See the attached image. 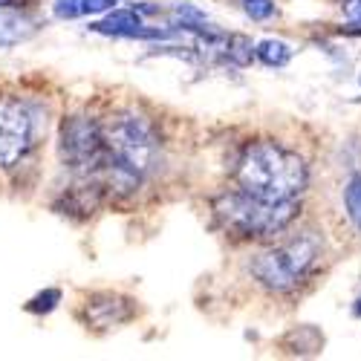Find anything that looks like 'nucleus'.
Masks as SVG:
<instances>
[{"mask_svg": "<svg viewBox=\"0 0 361 361\" xmlns=\"http://www.w3.org/2000/svg\"><path fill=\"white\" fill-rule=\"evenodd\" d=\"M237 183L266 202L295 200L307 188V165L295 150H286L278 142H255L240 157Z\"/></svg>", "mask_w": 361, "mask_h": 361, "instance_id": "1", "label": "nucleus"}, {"mask_svg": "<svg viewBox=\"0 0 361 361\" xmlns=\"http://www.w3.org/2000/svg\"><path fill=\"white\" fill-rule=\"evenodd\" d=\"M102 136L107 147V162L99 179L104 173H130L142 179L154 168L157 154H159V136L145 116L130 113V110L107 116L102 122Z\"/></svg>", "mask_w": 361, "mask_h": 361, "instance_id": "2", "label": "nucleus"}, {"mask_svg": "<svg viewBox=\"0 0 361 361\" xmlns=\"http://www.w3.org/2000/svg\"><path fill=\"white\" fill-rule=\"evenodd\" d=\"M214 214L228 231L240 237H269L283 231L298 217V202H266L240 188L231 194H220L214 200Z\"/></svg>", "mask_w": 361, "mask_h": 361, "instance_id": "3", "label": "nucleus"}, {"mask_svg": "<svg viewBox=\"0 0 361 361\" xmlns=\"http://www.w3.org/2000/svg\"><path fill=\"white\" fill-rule=\"evenodd\" d=\"M321 255V240L312 231H304L300 237L289 240L281 249L272 252H263L252 260V275L266 286V289H275V292H286L292 286L300 283L312 263Z\"/></svg>", "mask_w": 361, "mask_h": 361, "instance_id": "4", "label": "nucleus"}, {"mask_svg": "<svg viewBox=\"0 0 361 361\" xmlns=\"http://www.w3.org/2000/svg\"><path fill=\"white\" fill-rule=\"evenodd\" d=\"M64 165H70L78 176H99L107 162V147L102 136V125L87 116H70L61 125L58 142Z\"/></svg>", "mask_w": 361, "mask_h": 361, "instance_id": "5", "label": "nucleus"}, {"mask_svg": "<svg viewBox=\"0 0 361 361\" xmlns=\"http://www.w3.org/2000/svg\"><path fill=\"white\" fill-rule=\"evenodd\" d=\"M35 110L20 99H0V168H12L35 142Z\"/></svg>", "mask_w": 361, "mask_h": 361, "instance_id": "6", "label": "nucleus"}, {"mask_svg": "<svg viewBox=\"0 0 361 361\" xmlns=\"http://www.w3.org/2000/svg\"><path fill=\"white\" fill-rule=\"evenodd\" d=\"M96 32L102 35H125V38H165L168 32L159 29H142V18L136 9H116L104 20L93 23Z\"/></svg>", "mask_w": 361, "mask_h": 361, "instance_id": "7", "label": "nucleus"}, {"mask_svg": "<svg viewBox=\"0 0 361 361\" xmlns=\"http://www.w3.org/2000/svg\"><path fill=\"white\" fill-rule=\"evenodd\" d=\"M38 32V26L32 18H26L15 9H6L0 6V49H9V47H18L23 41H29Z\"/></svg>", "mask_w": 361, "mask_h": 361, "instance_id": "8", "label": "nucleus"}, {"mask_svg": "<svg viewBox=\"0 0 361 361\" xmlns=\"http://www.w3.org/2000/svg\"><path fill=\"white\" fill-rule=\"evenodd\" d=\"M130 315H133L130 300L113 298V295L93 298V300L87 304V318H93V321L102 324V326H113V324H118V321H128Z\"/></svg>", "mask_w": 361, "mask_h": 361, "instance_id": "9", "label": "nucleus"}, {"mask_svg": "<svg viewBox=\"0 0 361 361\" xmlns=\"http://www.w3.org/2000/svg\"><path fill=\"white\" fill-rule=\"evenodd\" d=\"M255 55H257V49L252 47V38H246V35H228V41H226V58H228L234 67H249Z\"/></svg>", "mask_w": 361, "mask_h": 361, "instance_id": "10", "label": "nucleus"}, {"mask_svg": "<svg viewBox=\"0 0 361 361\" xmlns=\"http://www.w3.org/2000/svg\"><path fill=\"white\" fill-rule=\"evenodd\" d=\"M257 58L266 64V67H283L289 58H292V49H289V44H283V41H260L257 44Z\"/></svg>", "mask_w": 361, "mask_h": 361, "instance_id": "11", "label": "nucleus"}, {"mask_svg": "<svg viewBox=\"0 0 361 361\" xmlns=\"http://www.w3.org/2000/svg\"><path fill=\"white\" fill-rule=\"evenodd\" d=\"M344 205H347V214H350L353 226L361 231V173L350 176V183L344 188Z\"/></svg>", "mask_w": 361, "mask_h": 361, "instance_id": "12", "label": "nucleus"}, {"mask_svg": "<svg viewBox=\"0 0 361 361\" xmlns=\"http://www.w3.org/2000/svg\"><path fill=\"white\" fill-rule=\"evenodd\" d=\"M58 304H61V292L58 289H47V292H41V295H35L32 300H29V312H52Z\"/></svg>", "mask_w": 361, "mask_h": 361, "instance_id": "13", "label": "nucleus"}, {"mask_svg": "<svg viewBox=\"0 0 361 361\" xmlns=\"http://www.w3.org/2000/svg\"><path fill=\"white\" fill-rule=\"evenodd\" d=\"M243 12L252 20H269L275 15V4L272 0H243Z\"/></svg>", "mask_w": 361, "mask_h": 361, "instance_id": "14", "label": "nucleus"}, {"mask_svg": "<svg viewBox=\"0 0 361 361\" xmlns=\"http://www.w3.org/2000/svg\"><path fill=\"white\" fill-rule=\"evenodd\" d=\"M81 15V0H55V18L73 20Z\"/></svg>", "mask_w": 361, "mask_h": 361, "instance_id": "15", "label": "nucleus"}, {"mask_svg": "<svg viewBox=\"0 0 361 361\" xmlns=\"http://www.w3.org/2000/svg\"><path fill=\"white\" fill-rule=\"evenodd\" d=\"M116 0H81V12L84 15H99V12H107Z\"/></svg>", "mask_w": 361, "mask_h": 361, "instance_id": "16", "label": "nucleus"}, {"mask_svg": "<svg viewBox=\"0 0 361 361\" xmlns=\"http://www.w3.org/2000/svg\"><path fill=\"white\" fill-rule=\"evenodd\" d=\"M344 15H347V20L361 26V0H344Z\"/></svg>", "mask_w": 361, "mask_h": 361, "instance_id": "17", "label": "nucleus"}, {"mask_svg": "<svg viewBox=\"0 0 361 361\" xmlns=\"http://www.w3.org/2000/svg\"><path fill=\"white\" fill-rule=\"evenodd\" d=\"M355 315H358V318H361V298H358V300H355Z\"/></svg>", "mask_w": 361, "mask_h": 361, "instance_id": "18", "label": "nucleus"}, {"mask_svg": "<svg viewBox=\"0 0 361 361\" xmlns=\"http://www.w3.org/2000/svg\"><path fill=\"white\" fill-rule=\"evenodd\" d=\"M6 4H12V0H0V6H6Z\"/></svg>", "mask_w": 361, "mask_h": 361, "instance_id": "19", "label": "nucleus"}]
</instances>
